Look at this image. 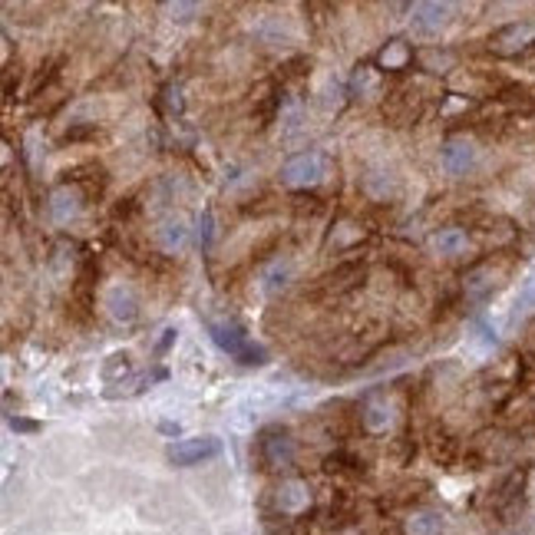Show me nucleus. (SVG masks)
Segmentation results:
<instances>
[{
  "mask_svg": "<svg viewBox=\"0 0 535 535\" xmlns=\"http://www.w3.org/2000/svg\"><path fill=\"white\" fill-rule=\"evenodd\" d=\"M172 340H175V327H165V331H163V338H159V344H156V354L163 357L165 350L172 347Z\"/></svg>",
  "mask_w": 535,
  "mask_h": 535,
  "instance_id": "23",
  "label": "nucleus"
},
{
  "mask_svg": "<svg viewBox=\"0 0 535 535\" xmlns=\"http://www.w3.org/2000/svg\"><path fill=\"white\" fill-rule=\"evenodd\" d=\"M446 519L436 509H419L407 519V535H443Z\"/></svg>",
  "mask_w": 535,
  "mask_h": 535,
  "instance_id": "14",
  "label": "nucleus"
},
{
  "mask_svg": "<svg viewBox=\"0 0 535 535\" xmlns=\"http://www.w3.org/2000/svg\"><path fill=\"white\" fill-rule=\"evenodd\" d=\"M129 371H132V367H129V357H126V354H113V357L106 361V367H103V377L109 380V384H116V380H123V377H126Z\"/></svg>",
  "mask_w": 535,
  "mask_h": 535,
  "instance_id": "19",
  "label": "nucleus"
},
{
  "mask_svg": "<svg viewBox=\"0 0 535 535\" xmlns=\"http://www.w3.org/2000/svg\"><path fill=\"white\" fill-rule=\"evenodd\" d=\"M103 304L116 324H132V321L140 317V298H136V291H132L129 284H113V288L106 291Z\"/></svg>",
  "mask_w": 535,
  "mask_h": 535,
  "instance_id": "6",
  "label": "nucleus"
},
{
  "mask_svg": "<svg viewBox=\"0 0 535 535\" xmlns=\"http://www.w3.org/2000/svg\"><path fill=\"white\" fill-rule=\"evenodd\" d=\"M221 453V440L219 436H192V440H179L169 446V463L175 466H196L205 463L212 456Z\"/></svg>",
  "mask_w": 535,
  "mask_h": 535,
  "instance_id": "3",
  "label": "nucleus"
},
{
  "mask_svg": "<svg viewBox=\"0 0 535 535\" xmlns=\"http://www.w3.org/2000/svg\"><path fill=\"white\" fill-rule=\"evenodd\" d=\"M7 423H11V430H17V433H36L40 430V423H36V419H27V417H7Z\"/></svg>",
  "mask_w": 535,
  "mask_h": 535,
  "instance_id": "22",
  "label": "nucleus"
},
{
  "mask_svg": "<svg viewBox=\"0 0 535 535\" xmlns=\"http://www.w3.org/2000/svg\"><path fill=\"white\" fill-rule=\"evenodd\" d=\"M463 288H466V298H469V301H486L489 294L499 288V271L492 265L473 268V271L466 275Z\"/></svg>",
  "mask_w": 535,
  "mask_h": 535,
  "instance_id": "9",
  "label": "nucleus"
},
{
  "mask_svg": "<svg viewBox=\"0 0 535 535\" xmlns=\"http://www.w3.org/2000/svg\"><path fill=\"white\" fill-rule=\"evenodd\" d=\"M331 159H327L324 152H301V156H294L288 163L281 165V182L288 188H315L321 182H327V175H331Z\"/></svg>",
  "mask_w": 535,
  "mask_h": 535,
  "instance_id": "2",
  "label": "nucleus"
},
{
  "mask_svg": "<svg viewBox=\"0 0 535 535\" xmlns=\"http://www.w3.org/2000/svg\"><path fill=\"white\" fill-rule=\"evenodd\" d=\"M443 169L446 175H466L476 165V146L469 140H450L443 146Z\"/></svg>",
  "mask_w": 535,
  "mask_h": 535,
  "instance_id": "7",
  "label": "nucleus"
},
{
  "mask_svg": "<svg viewBox=\"0 0 535 535\" xmlns=\"http://www.w3.org/2000/svg\"><path fill=\"white\" fill-rule=\"evenodd\" d=\"M50 215H53V221H60V225L76 219V215H80V192L70 186L53 188V196H50Z\"/></svg>",
  "mask_w": 535,
  "mask_h": 535,
  "instance_id": "10",
  "label": "nucleus"
},
{
  "mask_svg": "<svg viewBox=\"0 0 535 535\" xmlns=\"http://www.w3.org/2000/svg\"><path fill=\"white\" fill-rule=\"evenodd\" d=\"M212 238H215V219H212V212L205 209L202 215H198V244H202V248H209Z\"/></svg>",
  "mask_w": 535,
  "mask_h": 535,
  "instance_id": "20",
  "label": "nucleus"
},
{
  "mask_svg": "<svg viewBox=\"0 0 535 535\" xmlns=\"http://www.w3.org/2000/svg\"><path fill=\"white\" fill-rule=\"evenodd\" d=\"M529 311H535V268L529 271L523 291H519V298H515V317L529 315Z\"/></svg>",
  "mask_w": 535,
  "mask_h": 535,
  "instance_id": "18",
  "label": "nucleus"
},
{
  "mask_svg": "<svg viewBox=\"0 0 535 535\" xmlns=\"http://www.w3.org/2000/svg\"><path fill=\"white\" fill-rule=\"evenodd\" d=\"M407 60H410V50H407V44H403V40H390V44H387V50L380 53V63H384L387 70H400Z\"/></svg>",
  "mask_w": 535,
  "mask_h": 535,
  "instance_id": "17",
  "label": "nucleus"
},
{
  "mask_svg": "<svg viewBox=\"0 0 535 535\" xmlns=\"http://www.w3.org/2000/svg\"><path fill=\"white\" fill-rule=\"evenodd\" d=\"M410 13H413L410 24H413V30H417L419 36H436L440 30L450 27L453 7H450V4H436V0H430V4H413V11Z\"/></svg>",
  "mask_w": 535,
  "mask_h": 535,
  "instance_id": "5",
  "label": "nucleus"
},
{
  "mask_svg": "<svg viewBox=\"0 0 535 535\" xmlns=\"http://www.w3.org/2000/svg\"><path fill=\"white\" fill-rule=\"evenodd\" d=\"M268 535H291V529H271Z\"/></svg>",
  "mask_w": 535,
  "mask_h": 535,
  "instance_id": "26",
  "label": "nucleus"
},
{
  "mask_svg": "<svg viewBox=\"0 0 535 535\" xmlns=\"http://www.w3.org/2000/svg\"><path fill=\"white\" fill-rule=\"evenodd\" d=\"M159 430H163L165 436H179V433H182V427H179V423H172V419H163V423H159Z\"/></svg>",
  "mask_w": 535,
  "mask_h": 535,
  "instance_id": "25",
  "label": "nucleus"
},
{
  "mask_svg": "<svg viewBox=\"0 0 535 535\" xmlns=\"http://www.w3.org/2000/svg\"><path fill=\"white\" fill-rule=\"evenodd\" d=\"M361 417H363V427L371 433H387L394 427V407H390L387 400H367Z\"/></svg>",
  "mask_w": 535,
  "mask_h": 535,
  "instance_id": "13",
  "label": "nucleus"
},
{
  "mask_svg": "<svg viewBox=\"0 0 535 535\" xmlns=\"http://www.w3.org/2000/svg\"><path fill=\"white\" fill-rule=\"evenodd\" d=\"M532 40H535V20H515V24H506L502 30L492 34L489 50L499 53V57H512V53L529 47Z\"/></svg>",
  "mask_w": 535,
  "mask_h": 535,
  "instance_id": "4",
  "label": "nucleus"
},
{
  "mask_svg": "<svg viewBox=\"0 0 535 535\" xmlns=\"http://www.w3.org/2000/svg\"><path fill=\"white\" fill-rule=\"evenodd\" d=\"M433 252L443 258H456L463 255V252H469V235L463 232V228H440V232L430 238Z\"/></svg>",
  "mask_w": 535,
  "mask_h": 535,
  "instance_id": "12",
  "label": "nucleus"
},
{
  "mask_svg": "<svg viewBox=\"0 0 535 535\" xmlns=\"http://www.w3.org/2000/svg\"><path fill=\"white\" fill-rule=\"evenodd\" d=\"M373 86H377V80H373V73L367 70V67H361V70L354 73V90H373Z\"/></svg>",
  "mask_w": 535,
  "mask_h": 535,
  "instance_id": "21",
  "label": "nucleus"
},
{
  "mask_svg": "<svg viewBox=\"0 0 535 535\" xmlns=\"http://www.w3.org/2000/svg\"><path fill=\"white\" fill-rule=\"evenodd\" d=\"M165 11H169V13H179V20H188L186 13H196L198 7H196V4H169Z\"/></svg>",
  "mask_w": 535,
  "mask_h": 535,
  "instance_id": "24",
  "label": "nucleus"
},
{
  "mask_svg": "<svg viewBox=\"0 0 535 535\" xmlns=\"http://www.w3.org/2000/svg\"><path fill=\"white\" fill-rule=\"evenodd\" d=\"M288 278H291V265L288 261H271V265L265 268V275H261V288H265L268 294H278L288 288Z\"/></svg>",
  "mask_w": 535,
  "mask_h": 535,
  "instance_id": "16",
  "label": "nucleus"
},
{
  "mask_svg": "<svg viewBox=\"0 0 535 535\" xmlns=\"http://www.w3.org/2000/svg\"><path fill=\"white\" fill-rule=\"evenodd\" d=\"M156 238H159V244H163L165 252H179L182 244L188 242V225L186 219H165L163 225H159V232H156Z\"/></svg>",
  "mask_w": 535,
  "mask_h": 535,
  "instance_id": "15",
  "label": "nucleus"
},
{
  "mask_svg": "<svg viewBox=\"0 0 535 535\" xmlns=\"http://www.w3.org/2000/svg\"><path fill=\"white\" fill-rule=\"evenodd\" d=\"M209 334H212V340H215L228 357H232V361L244 363V367L265 363V357H268L265 347L248 338V331H244L238 321H215V324H209Z\"/></svg>",
  "mask_w": 535,
  "mask_h": 535,
  "instance_id": "1",
  "label": "nucleus"
},
{
  "mask_svg": "<svg viewBox=\"0 0 535 535\" xmlns=\"http://www.w3.org/2000/svg\"><path fill=\"white\" fill-rule=\"evenodd\" d=\"M261 456H265L268 469H284V466L294 463V443L288 440L284 430H271L261 440Z\"/></svg>",
  "mask_w": 535,
  "mask_h": 535,
  "instance_id": "8",
  "label": "nucleus"
},
{
  "mask_svg": "<svg viewBox=\"0 0 535 535\" xmlns=\"http://www.w3.org/2000/svg\"><path fill=\"white\" fill-rule=\"evenodd\" d=\"M311 506V489L301 479H284L278 486V509L281 512H301Z\"/></svg>",
  "mask_w": 535,
  "mask_h": 535,
  "instance_id": "11",
  "label": "nucleus"
}]
</instances>
